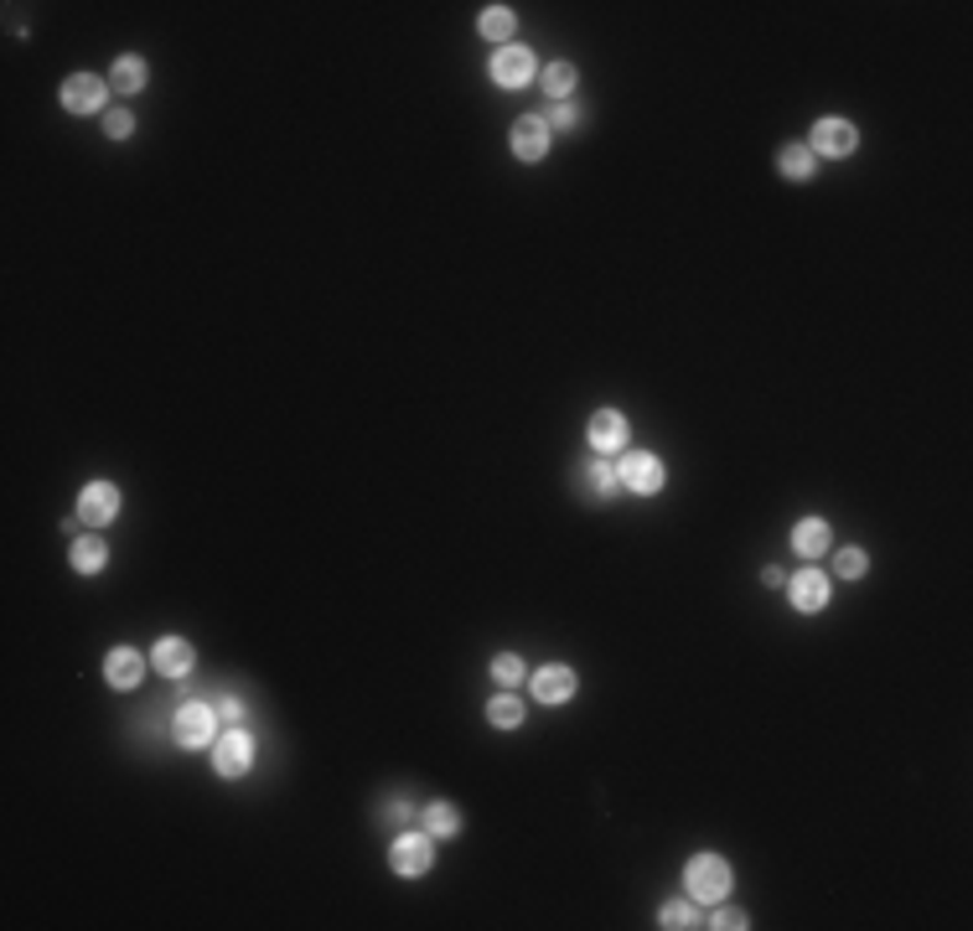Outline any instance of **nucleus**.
<instances>
[{
    "mask_svg": "<svg viewBox=\"0 0 973 931\" xmlns=\"http://www.w3.org/2000/svg\"><path fill=\"white\" fill-rule=\"evenodd\" d=\"M244 714H249V709H244V699H218V719H223V725H244Z\"/></svg>",
    "mask_w": 973,
    "mask_h": 931,
    "instance_id": "32",
    "label": "nucleus"
},
{
    "mask_svg": "<svg viewBox=\"0 0 973 931\" xmlns=\"http://www.w3.org/2000/svg\"><path fill=\"white\" fill-rule=\"evenodd\" d=\"M254 735L244 730V725H223L218 730V740H213V772L218 776H228V781H234V776H249L254 772Z\"/></svg>",
    "mask_w": 973,
    "mask_h": 931,
    "instance_id": "5",
    "label": "nucleus"
},
{
    "mask_svg": "<svg viewBox=\"0 0 973 931\" xmlns=\"http://www.w3.org/2000/svg\"><path fill=\"white\" fill-rule=\"evenodd\" d=\"M104 135H109V140H130V135H135V115H130L124 104H120V109H104Z\"/></svg>",
    "mask_w": 973,
    "mask_h": 931,
    "instance_id": "29",
    "label": "nucleus"
},
{
    "mask_svg": "<svg viewBox=\"0 0 973 931\" xmlns=\"http://www.w3.org/2000/svg\"><path fill=\"white\" fill-rule=\"evenodd\" d=\"M419 828L430 833V838H456V833H461V808H456V802H430V808H419Z\"/></svg>",
    "mask_w": 973,
    "mask_h": 931,
    "instance_id": "21",
    "label": "nucleus"
},
{
    "mask_svg": "<svg viewBox=\"0 0 973 931\" xmlns=\"http://www.w3.org/2000/svg\"><path fill=\"white\" fill-rule=\"evenodd\" d=\"M68 564H73V575H99L104 564H109V544H104L99 534L73 538V549H68Z\"/></svg>",
    "mask_w": 973,
    "mask_h": 931,
    "instance_id": "19",
    "label": "nucleus"
},
{
    "mask_svg": "<svg viewBox=\"0 0 973 931\" xmlns=\"http://www.w3.org/2000/svg\"><path fill=\"white\" fill-rule=\"evenodd\" d=\"M793 554L803 564H818L823 554H834V528L823 523V517H803L793 528Z\"/></svg>",
    "mask_w": 973,
    "mask_h": 931,
    "instance_id": "13",
    "label": "nucleus"
},
{
    "mask_svg": "<svg viewBox=\"0 0 973 931\" xmlns=\"http://www.w3.org/2000/svg\"><path fill=\"white\" fill-rule=\"evenodd\" d=\"M684 891H689V900H699V906H720V900L735 891L731 859H725V854H695V859L684 864Z\"/></svg>",
    "mask_w": 973,
    "mask_h": 931,
    "instance_id": "1",
    "label": "nucleus"
},
{
    "mask_svg": "<svg viewBox=\"0 0 973 931\" xmlns=\"http://www.w3.org/2000/svg\"><path fill=\"white\" fill-rule=\"evenodd\" d=\"M538 79V58L529 52V47H502V52H493V83L497 88H529V83Z\"/></svg>",
    "mask_w": 973,
    "mask_h": 931,
    "instance_id": "10",
    "label": "nucleus"
},
{
    "mask_svg": "<svg viewBox=\"0 0 973 931\" xmlns=\"http://www.w3.org/2000/svg\"><path fill=\"white\" fill-rule=\"evenodd\" d=\"M477 32H482L487 41H497V47H508V41H513V32H518V16L508 11V5H487V11L477 16Z\"/></svg>",
    "mask_w": 973,
    "mask_h": 931,
    "instance_id": "24",
    "label": "nucleus"
},
{
    "mask_svg": "<svg viewBox=\"0 0 973 931\" xmlns=\"http://www.w3.org/2000/svg\"><path fill=\"white\" fill-rule=\"evenodd\" d=\"M576 487H580V497H591V502H612V497H621V476H616L612 456H601V461H591V466H580V472H576Z\"/></svg>",
    "mask_w": 973,
    "mask_h": 931,
    "instance_id": "14",
    "label": "nucleus"
},
{
    "mask_svg": "<svg viewBox=\"0 0 973 931\" xmlns=\"http://www.w3.org/2000/svg\"><path fill=\"white\" fill-rule=\"evenodd\" d=\"M120 508H124V497L115 481H88L79 492V523H88V528H109L120 517Z\"/></svg>",
    "mask_w": 973,
    "mask_h": 931,
    "instance_id": "9",
    "label": "nucleus"
},
{
    "mask_svg": "<svg viewBox=\"0 0 973 931\" xmlns=\"http://www.w3.org/2000/svg\"><path fill=\"white\" fill-rule=\"evenodd\" d=\"M829 595H834V575H823L818 564H803L797 575H787V600H793V611H803V616L823 611Z\"/></svg>",
    "mask_w": 973,
    "mask_h": 931,
    "instance_id": "7",
    "label": "nucleus"
},
{
    "mask_svg": "<svg viewBox=\"0 0 973 931\" xmlns=\"http://www.w3.org/2000/svg\"><path fill=\"white\" fill-rule=\"evenodd\" d=\"M538 88L549 94V104H565L580 88V68L576 62H565V58L549 62V68H538Z\"/></svg>",
    "mask_w": 973,
    "mask_h": 931,
    "instance_id": "18",
    "label": "nucleus"
},
{
    "mask_svg": "<svg viewBox=\"0 0 973 931\" xmlns=\"http://www.w3.org/2000/svg\"><path fill=\"white\" fill-rule=\"evenodd\" d=\"M549 124H544V115H518L513 119V156L518 160H529V166H534V160H544L549 156Z\"/></svg>",
    "mask_w": 973,
    "mask_h": 931,
    "instance_id": "12",
    "label": "nucleus"
},
{
    "mask_svg": "<svg viewBox=\"0 0 973 931\" xmlns=\"http://www.w3.org/2000/svg\"><path fill=\"white\" fill-rule=\"evenodd\" d=\"M704 927H715V931H746V927H751V916L735 906V911H715L710 921H704Z\"/></svg>",
    "mask_w": 973,
    "mask_h": 931,
    "instance_id": "31",
    "label": "nucleus"
},
{
    "mask_svg": "<svg viewBox=\"0 0 973 931\" xmlns=\"http://www.w3.org/2000/svg\"><path fill=\"white\" fill-rule=\"evenodd\" d=\"M109 79H99V73H73V79H62L58 88V99L68 115H104V104H109Z\"/></svg>",
    "mask_w": 973,
    "mask_h": 931,
    "instance_id": "6",
    "label": "nucleus"
},
{
    "mask_svg": "<svg viewBox=\"0 0 973 931\" xmlns=\"http://www.w3.org/2000/svg\"><path fill=\"white\" fill-rule=\"evenodd\" d=\"M580 689L576 668H565V663H549V668H538L534 673V699L538 704H570Z\"/></svg>",
    "mask_w": 973,
    "mask_h": 931,
    "instance_id": "15",
    "label": "nucleus"
},
{
    "mask_svg": "<svg viewBox=\"0 0 973 931\" xmlns=\"http://www.w3.org/2000/svg\"><path fill=\"white\" fill-rule=\"evenodd\" d=\"M493 678L502 689H518V683H529V668H523V657L518 653H497L493 657Z\"/></svg>",
    "mask_w": 973,
    "mask_h": 931,
    "instance_id": "28",
    "label": "nucleus"
},
{
    "mask_svg": "<svg viewBox=\"0 0 973 931\" xmlns=\"http://www.w3.org/2000/svg\"><path fill=\"white\" fill-rule=\"evenodd\" d=\"M657 927L663 931H689V927H704V916H699V900H668L663 911H657Z\"/></svg>",
    "mask_w": 973,
    "mask_h": 931,
    "instance_id": "25",
    "label": "nucleus"
},
{
    "mask_svg": "<svg viewBox=\"0 0 973 931\" xmlns=\"http://www.w3.org/2000/svg\"><path fill=\"white\" fill-rule=\"evenodd\" d=\"M776 171H782L787 181H814L818 156L808 151V145H782V151H776Z\"/></svg>",
    "mask_w": 973,
    "mask_h": 931,
    "instance_id": "22",
    "label": "nucleus"
},
{
    "mask_svg": "<svg viewBox=\"0 0 973 931\" xmlns=\"http://www.w3.org/2000/svg\"><path fill=\"white\" fill-rule=\"evenodd\" d=\"M808 151L814 156H834V160H844V156H854L859 151V130H854L850 119H818L814 124V140H808Z\"/></svg>",
    "mask_w": 973,
    "mask_h": 931,
    "instance_id": "11",
    "label": "nucleus"
},
{
    "mask_svg": "<svg viewBox=\"0 0 973 931\" xmlns=\"http://www.w3.org/2000/svg\"><path fill=\"white\" fill-rule=\"evenodd\" d=\"M616 476H621V492L657 497L663 481H668V466H663V456H653V451H621V456H616Z\"/></svg>",
    "mask_w": 973,
    "mask_h": 931,
    "instance_id": "4",
    "label": "nucleus"
},
{
    "mask_svg": "<svg viewBox=\"0 0 973 931\" xmlns=\"http://www.w3.org/2000/svg\"><path fill=\"white\" fill-rule=\"evenodd\" d=\"M544 124H549V135H576L580 124H585V109H580L576 99L549 104V109H544Z\"/></svg>",
    "mask_w": 973,
    "mask_h": 931,
    "instance_id": "26",
    "label": "nucleus"
},
{
    "mask_svg": "<svg viewBox=\"0 0 973 931\" xmlns=\"http://www.w3.org/2000/svg\"><path fill=\"white\" fill-rule=\"evenodd\" d=\"M104 678H109V689H135L140 678H145V653H135V647H109V657H104Z\"/></svg>",
    "mask_w": 973,
    "mask_h": 931,
    "instance_id": "17",
    "label": "nucleus"
},
{
    "mask_svg": "<svg viewBox=\"0 0 973 931\" xmlns=\"http://www.w3.org/2000/svg\"><path fill=\"white\" fill-rule=\"evenodd\" d=\"M870 575V554L854 544V549H834V580H865Z\"/></svg>",
    "mask_w": 973,
    "mask_h": 931,
    "instance_id": "27",
    "label": "nucleus"
},
{
    "mask_svg": "<svg viewBox=\"0 0 973 931\" xmlns=\"http://www.w3.org/2000/svg\"><path fill=\"white\" fill-rule=\"evenodd\" d=\"M436 864V838L425 828H399L394 844H389V870L404 874V880H419V874H430Z\"/></svg>",
    "mask_w": 973,
    "mask_h": 931,
    "instance_id": "3",
    "label": "nucleus"
},
{
    "mask_svg": "<svg viewBox=\"0 0 973 931\" xmlns=\"http://www.w3.org/2000/svg\"><path fill=\"white\" fill-rule=\"evenodd\" d=\"M627 440H632V425H627L621 409H596L591 425H585V445H591L596 456H621Z\"/></svg>",
    "mask_w": 973,
    "mask_h": 931,
    "instance_id": "8",
    "label": "nucleus"
},
{
    "mask_svg": "<svg viewBox=\"0 0 973 931\" xmlns=\"http://www.w3.org/2000/svg\"><path fill=\"white\" fill-rule=\"evenodd\" d=\"M761 585H772V590H787V570H782V564H767V570H761Z\"/></svg>",
    "mask_w": 973,
    "mask_h": 931,
    "instance_id": "33",
    "label": "nucleus"
},
{
    "mask_svg": "<svg viewBox=\"0 0 973 931\" xmlns=\"http://www.w3.org/2000/svg\"><path fill=\"white\" fill-rule=\"evenodd\" d=\"M192 663H198V653H192V642H187V636H161L156 653H151V668L166 673V678H187V673H192Z\"/></svg>",
    "mask_w": 973,
    "mask_h": 931,
    "instance_id": "16",
    "label": "nucleus"
},
{
    "mask_svg": "<svg viewBox=\"0 0 973 931\" xmlns=\"http://www.w3.org/2000/svg\"><path fill=\"white\" fill-rule=\"evenodd\" d=\"M410 817H415V802H410V797H404V802H389V808H378V823H383V828H410Z\"/></svg>",
    "mask_w": 973,
    "mask_h": 931,
    "instance_id": "30",
    "label": "nucleus"
},
{
    "mask_svg": "<svg viewBox=\"0 0 973 931\" xmlns=\"http://www.w3.org/2000/svg\"><path fill=\"white\" fill-rule=\"evenodd\" d=\"M529 719V709H523V699L513 694V689H502L497 699H487V725L493 730H518Z\"/></svg>",
    "mask_w": 973,
    "mask_h": 931,
    "instance_id": "23",
    "label": "nucleus"
},
{
    "mask_svg": "<svg viewBox=\"0 0 973 931\" xmlns=\"http://www.w3.org/2000/svg\"><path fill=\"white\" fill-rule=\"evenodd\" d=\"M223 719H218V704H202V699H187L177 714H171V740L181 751H213L218 740Z\"/></svg>",
    "mask_w": 973,
    "mask_h": 931,
    "instance_id": "2",
    "label": "nucleus"
},
{
    "mask_svg": "<svg viewBox=\"0 0 973 931\" xmlns=\"http://www.w3.org/2000/svg\"><path fill=\"white\" fill-rule=\"evenodd\" d=\"M145 79H151V68H145V58H135V52L115 58V68H109V88H115V94H140Z\"/></svg>",
    "mask_w": 973,
    "mask_h": 931,
    "instance_id": "20",
    "label": "nucleus"
}]
</instances>
